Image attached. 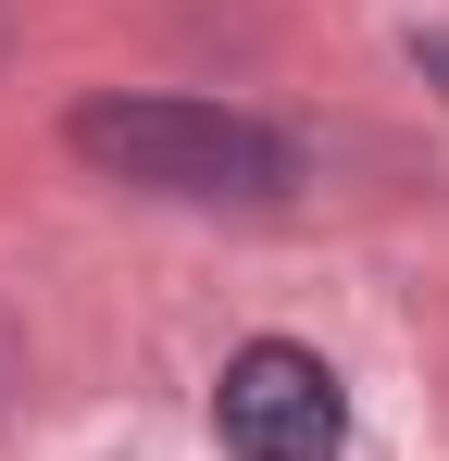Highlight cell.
<instances>
[{
	"label": "cell",
	"instance_id": "obj_1",
	"mask_svg": "<svg viewBox=\"0 0 449 461\" xmlns=\"http://www.w3.org/2000/svg\"><path fill=\"white\" fill-rule=\"evenodd\" d=\"M75 162L113 175V187H150V200H288L299 187V150L262 125V113H224V100H75Z\"/></svg>",
	"mask_w": 449,
	"mask_h": 461
},
{
	"label": "cell",
	"instance_id": "obj_3",
	"mask_svg": "<svg viewBox=\"0 0 449 461\" xmlns=\"http://www.w3.org/2000/svg\"><path fill=\"white\" fill-rule=\"evenodd\" d=\"M412 76H425V87H449V25H412Z\"/></svg>",
	"mask_w": 449,
	"mask_h": 461
},
{
	"label": "cell",
	"instance_id": "obj_2",
	"mask_svg": "<svg viewBox=\"0 0 449 461\" xmlns=\"http://www.w3.org/2000/svg\"><path fill=\"white\" fill-rule=\"evenodd\" d=\"M213 437L237 461H337L350 449V386L325 375V349H299V337H250V349H224Z\"/></svg>",
	"mask_w": 449,
	"mask_h": 461
}]
</instances>
